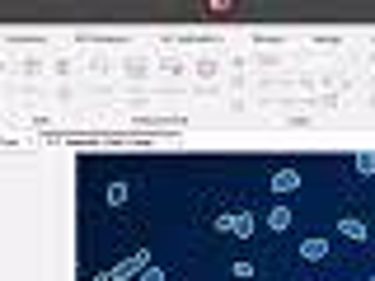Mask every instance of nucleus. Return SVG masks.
<instances>
[{"instance_id":"9d476101","label":"nucleus","mask_w":375,"mask_h":281,"mask_svg":"<svg viewBox=\"0 0 375 281\" xmlns=\"http://www.w3.org/2000/svg\"><path fill=\"white\" fill-rule=\"evenodd\" d=\"M211 230H216V234H234V216H230V211H220V216L211 220Z\"/></svg>"},{"instance_id":"423d86ee","label":"nucleus","mask_w":375,"mask_h":281,"mask_svg":"<svg viewBox=\"0 0 375 281\" xmlns=\"http://www.w3.org/2000/svg\"><path fill=\"white\" fill-rule=\"evenodd\" d=\"M352 173H357V178H375V155L371 150H357V155H352Z\"/></svg>"},{"instance_id":"39448f33","label":"nucleus","mask_w":375,"mask_h":281,"mask_svg":"<svg viewBox=\"0 0 375 281\" xmlns=\"http://www.w3.org/2000/svg\"><path fill=\"white\" fill-rule=\"evenodd\" d=\"M267 230H272V234L291 230V206H286V202H277L272 211H267Z\"/></svg>"},{"instance_id":"f03ea898","label":"nucleus","mask_w":375,"mask_h":281,"mask_svg":"<svg viewBox=\"0 0 375 281\" xmlns=\"http://www.w3.org/2000/svg\"><path fill=\"white\" fill-rule=\"evenodd\" d=\"M300 258H305V263H324L328 258V234H305V239H300Z\"/></svg>"},{"instance_id":"7ed1b4c3","label":"nucleus","mask_w":375,"mask_h":281,"mask_svg":"<svg viewBox=\"0 0 375 281\" xmlns=\"http://www.w3.org/2000/svg\"><path fill=\"white\" fill-rule=\"evenodd\" d=\"M272 192H277V197L300 192V169H277V173H272Z\"/></svg>"},{"instance_id":"1a4fd4ad","label":"nucleus","mask_w":375,"mask_h":281,"mask_svg":"<svg viewBox=\"0 0 375 281\" xmlns=\"http://www.w3.org/2000/svg\"><path fill=\"white\" fill-rule=\"evenodd\" d=\"M230 277H234V281H253V277H258V267H253V263H244V258H239V263L230 267Z\"/></svg>"},{"instance_id":"0eeeda50","label":"nucleus","mask_w":375,"mask_h":281,"mask_svg":"<svg viewBox=\"0 0 375 281\" xmlns=\"http://www.w3.org/2000/svg\"><path fill=\"white\" fill-rule=\"evenodd\" d=\"M253 230H258L253 211H239V216H234V234H230V239H253Z\"/></svg>"},{"instance_id":"f8f14e48","label":"nucleus","mask_w":375,"mask_h":281,"mask_svg":"<svg viewBox=\"0 0 375 281\" xmlns=\"http://www.w3.org/2000/svg\"><path fill=\"white\" fill-rule=\"evenodd\" d=\"M94 281H113V277H108V272H99V277H94Z\"/></svg>"},{"instance_id":"f257e3e1","label":"nucleus","mask_w":375,"mask_h":281,"mask_svg":"<svg viewBox=\"0 0 375 281\" xmlns=\"http://www.w3.org/2000/svg\"><path fill=\"white\" fill-rule=\"evenodd\" d=\"M141 267H150V253H146V249H136L132 258H122V263H113V267H108V277H113V281H136V277H141Z\"/></svg>"},{"instance_id":"20e7f679","label":"nucleus","mask_w":375,"mask_h":281,"mask_svg":"<svg viewBox=\"0 0 375 281\" xmlns=\"http://www.w3.org/2000/svg\"><path fill=\"white\" fill-rule=\"evenodd\" d=\"M338 234H343V239H352V244H361V239H371V230H366V220H357V216H343V220H338Z\"/></svg>"},{"instance_id":"ddd939ff","label":"nucleus","mask_w":375,"mask_h":281,"mask_svg":"<svg viewBox=\"0 0 375 281\" xmlns=\"http://www.w3.org/2000/svg\"><path fill=\"white\" fill-rule=\"evenodd\" d=\"M371 281H375V272H371Z\"/></svg>"},{"instance_id":"6e6552de","label":"nucleus","mask_w":375,"mask_h":281,"mask_svg":"<svg viewBox=\"0 0 375 281\" xmlns=\"http://www.w3.org/2000/svg\"><path fill=\"white\" fill-rule=\"evenodd\" d=\"M127 192H132V187H127L122 178H113V183H108V192H104V202H108L113 211H118V206H127Z\"/></svg>"},{"instance_id":"9b49d317","label":"nucleus","mask_w":375,"mask_h":281,"mask_svg":"<svg viewBox=\"0 0 375 281\" xmlns=\"http://www.w3.org/2000/svg\"><path fill=\"white\" fill-rule=\"evenodd\" d=\"M136 281H169V277H164V267L150 263V267H141V277H136Z\"/></svg>"}]
</instances>
